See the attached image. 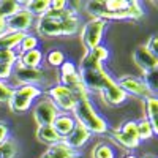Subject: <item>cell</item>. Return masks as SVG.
Returning a JSON list of instances; mask_svg holds the SVG:
<instances>
[{
	"label": "cell",
	"mask_w": 158,
	"mask_h": 158,
	"mask_svg": "<svg viewBox=\"0 0 158 158\" xmlns=\"http://www.w3.org/2000/svg\"><path fill=\"white\" fill-rule=\"evenodd\" d=\"M74 94L77 95V101H76V106H74L71 115L74 117L76 123L85 127L94 136L108 135L111 127H109L108 120L97 109L95 103L92 101V95L84 87L74 90Z\"/></svg>",
	"instance_id": "6da1fadb"
},
{
	"label": "cell",
	"mask_w": 158,
	"mask_h": 158,
	"mask_svg": "<svg viewBox=\"0 0 158 158\" xmlns=\"http://www.w3.org/2000/svg\"><path fill=\"white\" fill-rule=\"evenodd\" d=\"M81 15H74L68 19L56 21L41 16L35 21V35L38 38H59V36H73L81 30Z\"/></svg>",
	"instance_id": "7a4b0ae2"
},
{
	"label": "cell",
	"mask_w": 158,
	"mask_h": 158,
	"mask_svg": "<svg viewBox=\"0 0 158 158\" xmlns=\"http://www.w3.org/2000/svg\"><path fill=\"white\" fill-rule=\"evenodd\" d=\"M43 95L44 90L38 85H15L6 106L13 114H25L32 109L33 103Z\"/></svg>",
	"instance_id": "3957f363"
},
{
	"label": "cell",
	"mask_w": 158,
	"mask_h": 158,
	"mask_svg": "<svg viewBox=\"0 0 158 158\" xmlns=\"http://www.w3.org/2000/svg\"><path fill=\"white\" fill-rule=\"evenodd\" d=\"M81 82L89 94H101L111 82H114V76L106 70V67L101 68H87V70H77Z\"/></svg>",
	"instance_id": "277c9868"
},
{
	"label": "cell",
	"mask_w": 158,
	"mask_h": 158,
	"mask_svg": "<svg viewBox=\"0 0 158 158\" xmlns=\"http://www.w3.org/2000/svg\"><path fill=\"white\" fill-rule=\"evenodd\" d=\"M108 25H109V22L95 19V18H90L85 24L81 25L79 38H81V43L85 51H90V49L103 44V36L108 30Z\"/></svg>",
	"instance_id": "5b68a950"
},
{
	"label": "cell",
	"mask_w": 158,
	"mask_h": 158,
	"mask_svg": "<svg viewBox=\"0 0 158 158\" xmlns=\"http://www.w3.org/2000/svg\"><path fill=\"white\" fill-rule=\"evenodd\" d=\"M46 95L52 100V103L57 106V109L65 114H71L77 101V95L74 94V90L67 85H62L60 82L52 84L48 89Z\"/></svg>",
	"instance_id": "8992f818"
},
{
	"label": "cell",
	"mask_w": 158,
	"mask_h": 158,
	"mask_svg": "<svg viewBox=\"0 0 158 158\" xmlns=\"http://www.w3.org/2000/svg\"><path fill=\"white\" fill-rule=\"evenodd\" d=\"M46 73L48 71L44 67L30 68V67H24L16 60L15 68H13V76H11V79H15L13 85H38L43 89Z\"/></svg>",
	"instance_id": "52a82bcc"
},
{
	"label": "cell",
	"mask_w": 158,
	"mask_h": 158,
	"mask_svg": "<svg viewBox=\"0 0 158 158\" xmlns=\"http://www.w3.org/2000/svg\"><path fill=\"white\" fill-rule=\"evenodd\" d=\"M59 114L60 111L57 109V106L52 103V100L46 94L43 97H40L32 106V117H33V122L36 123V128L52 125Z\"/></svg>",
	"instance_id": "ba28073f"
},
{
	"label": "cell",
	"mask_w": 158,
	"mask_h": 158,
	"mask_svg": "<svg viewBox=\"0 0 158 158\" xmlns=\"http://www.w3.org/2000/svg\"><path fill=\"white\" fill-rule=\"evenodd\" d=\"M115 82L128 97H135V98H139V100H144L147 97H153L150 94V90L146 87V84L142 82L141 76L120 74L118 77H115Z\"/></svg>",
	"instance_id": "9c48e42d"
},
{
	"label": "cell",
	"mask_w": 158,
	"mask_h": 158,
	"mask_svg": "<svg viewBox=\"0 0 158 158\" xmlns=\"http://www.w3.org/2000/svg\"><path fill=\"white\" fill-rule=\"evenodd\" d=\"M111 59V51L108 46L100 44L90 51H85L77 63V70H87V68H101L104 63Z\"/></svg>",
	"instance_id": "30bf717a"
},
{
	"label": "cell",
	"mask_w": 158,
	"mask_h": 158,
	"mask_svg": "<svg viewBox=\"0 0 158 158\" xmlns=\"http://www.w3.org/2000/svg\"><path fill=\"white\" fill-rule=\"evenodd\" d=\"M35 18L30 15L27 10L21 8L18 13L11 15L10 18L5 19V27L10 32H18V33H29L30 29L35 25Z\"/></svg>",
	"instance_id": "8fae6325"
},
{
	"label": "cell",
	"mask_w": 158,
	"mask_h": 158,
	"mask_svg": "<svg viewBox=\"0 0 158 158\" xmlns=\"http://www.w3.org/2000/svg\"><path fill=\"white\" fill-rule=\"evenodd\" d=\"M131 57H133L135 65L141 70V73H146V71L158 68V57L155 54H152V52L146 48V44L136 46Z\"/></svg>",
	"instance_id": "7c38bea8"
},
{
	"label": "cell",
	"mask_w": 158,
	"mask_h": 158,
	"mask_svg": "<svg viewBox=\"0 0 158 158\" xmlns=\"http://www.w3.org/2000/svg\"><path fill=\"white\" fill-rule=\"evenodd\" d=\"M92 138H94V135H92L85 127L76 123V127L73 128V131L63 139V142L67 144L68 147H71L73 150L79 152V150H82L87 144L92 141Z\"/></svg>",
	"instance_id": "4fadbf2b"
},
{
	"label": "cell",
	"mask_w": 158,
	"mask_h": 158,
	"mask_svg": "<svg viewBox=\"0 0 158 158\" xmlns=\"http://www.w3.org/2000/svg\"><path fill=\"white\" fill-rule=\"evenodd\" d=\"M100 97H101V100L106 103L108 106H111V108H120V106H123V104L128 103V98H130L125 92L117 85L115 79H114V82H111L106 89L101 92Z\"/></svg>",
	"instance_id": "5bb4252c"
},
{
	"label": "cell",
	"mask_w": 158,
	"mask_h": 158,
	"mask_svg": "<svg viewBox=\"0 0 158 158\" xmlns=\"http://www.w3.org/2000/svg\"><path fill=\"white\" fill-rule=\"evenodd\" d=\"M108 136H109L111 142H114L115 146H117L118 149H122L125 153L133 152V150H136V149L141 146V142H139L138 139H131V138L125 136L123 133H120V130H118V128L109 130V131H108Z\"/></svg>",
	"instance_id": "9a60e30c"
},
{
	"label": "cell",
	"mask_w": 158,
	"mask_h": 158,
	"mask_svg": "<svg viewBox=\"0 0 158 158\" xmlns=\"http://www.w3.org/2000/svg\"><path fill=\"white\" fill-rule=\"evenodd\" d=\"M76 155H81V152H76L71 147H68L67 144L63 142V139L54 146H49L46 149V152L41 153L40 158H73Z\"/></svg>",
	"instance_id": "2e32d148"
},
{
	"label": "cell",
	"mask_w": 158,
	"mask_h": 158,
	"mask_svg": "<svg viewBox=\"0 0 158 158\" xmlns=\"http://www.w3.org/2000/svg\"><path fill=\"white\" fill-rule=\"evenodd\" d=\"M52 127H54V130L57 131V135L62 139H65L73 131V128L76 127V120H74V117L71 114L60 112L56 117V120H54V123H52Z\"/></svg>",
	"instance_id": "e0dca14e"
},
{
	"label": "cell",
	"mask_w": 158,
	"mask_h": 158,
	"mask_svg": "<svg viewBox=\"0 0 158 158\" xmlns=\"http://www.w3.org/2000/svg\"><path fill=\"white\" fill-rule=\"evenodd\" d=\"M141 101H142V108H144V118H147L150 122L155 133L158 135V98L147 97Z\"/></svg>",
	"instance_id": "ac0fdd59"
},
{
	"label": "cell",
	"mask_w": 158,
	"mask_h": 158,
	"mask_svg": "<svg viewBox=\"0 0 158 158\" xmlns=\"http://www.w3.org/2000/svg\"><path fill=\"white\" fill-rule=\"evenodd\" d=\"M18 62L24 67H30V68H38V67H43V62H44V52L41 49H32L27 52H21L18 54Z\"/></svg>",
	"instance_id": "d6986e66"
},
{
	"label": "cell",
	"mask_w": 158,
	"mask_h": 158,
	"mask_svg": "<svg viewBox=\"0 0 158 158\" xmlns=\"http://www.w3.org/2000/svg\"><path fill=\"white\" fill-rule=\"evenodd\" d=\"M38 142L41 144H46V146H54V144L60 142L62 138L57 135V131L54 130V127L52 125H48V127H38L36 128V133H35Z\"/></svg>",
	"instance_id": "ffe728a7"
},
{
	"label": "cell",
	"mask_w": 158,
	"mask_h": 158,
	"mask_svg": "<svg viewBox=\"0 0 158 158\" xmlns=\"http://www.w3.org/2000/svg\"><path fill=\"white\" fill-rule=\"evenodd\" d=\"M49 6H51V0H29V2H22V8L27 10L35 19L44 16L49 11Z\"/></svg>",
	"instance_id": "44dd1931"
},
{
	"label": "cell",
	"mask_w": 158,
	"mask_h": 158,
	"mask_svg": "<svg viewBox=\"0 0 158 158\" xmlns=\"http://www.w3.org/2000/svg\"><path fill=\"white\" fill-rule=\"evenodd\" d=\"M25 33H18V32H10L5 30L2 35H0V49H11V51H16L22 41Z\"/></svg>",
	"instance_id": "7402d4cb"
},
{
	"label": "cell",
	"mask_w": 158,
	"mask_h": 158,
	"mask_svg": "<svg viewBox=\"0 0 158 158\" xmlns=\"http://www.w3.org/2000/svg\"><path fill=\"white\" fill-rule=\"evenodd\" d=\"M67 54H65V51H62L60 48H51L46 54H44V62L48 67L51 68H56L59 70L62 65L65 63V60H67Z\"/></svg>",
	"instance_id": "603a6c76"
},
{
	"label": "cell",
	"mask_w": 158,
	"mask_h": 158,
	"mask_svg": "<svg viewBox=\"0 0 158 158\" xmlns=\"http://www.w3.org/2000/svg\"><path fill=\"white\" fill-rule=\"evenodd\" d=\"M136 130H138V138L139 141H150L152 138L156 136L153 127L150 125V122L147 120V118H139V120H136Z\"/></svg>",
	"instance_id": "cb8c5ba5"
},
{
	"label": "cell",
	"mask_w": 158,
	"mask_h": 158,
	"mask_svg": "<svg viewBox=\"0 0 158 158\" xmlns=\"http://www.w3.org/2000/svg\"><path fill=\"white\" fill-rule=\"evenodd\" d=\"M92 158H117L115 149L109 142L101 141V142L95 144V147L92 149Z\"/></svg>",
	"instance_id": "d4e9b609"
},
{
	"label": "cell",
	"mask_w": 158,
	"mask_h": 158,
	"mask_svg": "<svg viewBox=\"0 0 158 158\" xmlns=\"http://www.w3.org/2000/svg\"><path fill=\"white\" fill-rule=\"evenodd\" d=\"M18 153H19V142L13 136L0 146V158H16Z\"/></svg>",
	"instance_id": "484cf974"
},
{
	"label": "cell",
	"mask_w": 158,
	"mask_h": 158,
	"mask_svg": "<svg viewBox=\"0 0 158 158\" xmlns=\"http://www.w3.org/2000/svg\"><path fill=\"white\" fill-rule=\"evenodd\" d=\"M141 79H142V82L146 84V87L150 90V94L153 97H156V92H158V70H150V71L142 73Z\"/></svg>",
	"instance_id": "4316f807"
},
{
	"label": "cell",
	"mask_w": 158,
	"mask_h": 158,
	"mask_svg": "<svg viewBox=\"0 0 158 158\" xmlns=\"http://www.w3.org/2000/svg\"><path fill=\"white\" fill-rule=\"evenodd\" d=\"M40 48V38L35 35V33H25L22 41L18 48V54H21V52H27V51H32V49H38Z\"/></svg>",
	"instance_id": "83f0119b"
},
{
	"label": "cell",
	"mask_w": 158,
	"mask_h": 158,
	"mask_svg": "<svg viewBox=\"0 0 158 158\" xmlns=\"http://www.w3.org/2000/svg\"><path fill=\"white\" fill-rule=\"evenodd\" d=\"M22 8V2H16V0H0V15L5 19L10 18L11 15L18 13Z\"/></svg>",
	"instance_id": "f1b7e54d"
},
{
	"label": "cell",
	"mask_w": 158,
	"mask_h": 158,
	"mask_svg": "<svg viewBox=\"0 0 158 158\" xmlns=\"http://www.w3.org/2000/svg\"><path fill=\"white\" fill-rule=\"evenodd\" d=\"M128 16L130 19H133V21H138L141 19L144 15H146V11H144V6L141 2H138V0H128Z\"/></svg>",
	"instance_id": "f546056e"
},
{
	"label": "cell",
	"mask_w": 158,
	"mask_h": 158,
	"mask_svg": "<svg viewBox=\"0 0 158 158\" xmlns=\"http://www.w3.org/2000/svg\"><path fill=\"white\" fill-rule=\"evenodd\" d=\"M118 130H120V133H123L125 136L139 141V138H138V130H136V120H133V118L125 120L120 127H118ZM139 142H141V141H139Z\"/></svg>",
	"instance_id": "4dcf8cb0"
},
{
	"label": "cell",
	"mask_w": 158,
	"mask_h": 158,
	"mask_svg": "<svg viewBox=\"0 0 158 158\" xmlns=\"http://www.w3.org/2000/svg\"><path fill=\"white\" fill-rule=\"evenodd\" d=\"M13 85L11 82H5V81H0V106H5L8 104L10 98H11V94H13Z\"/></svg>",
	"instance_id": "1f68e13d"
},
{
	"label": "cell",
	"mask_w": 158,
	"mask_h": 158,
	"mask_svg": "<svg viewBox=\"0 0 158 158\" xmlns=\"http://www.w3.org/2000/svg\"><path fill=\"white\" fill-rule=\"evenodd\" d=\"M18 60V52L11 49H0V63H11L15 65Z\"/></svg>",
	"instance_id": "d6a6232c"
},
{
	"label": "cell",
	"mask_w": 158,
	"mask_h": 158,
	"mask_svg": "<svg viewBox=\"0 0 158 158\" xmlns=\"http://www.w3.org/2000/svg\"><path fill=\"white\" fill-rule=\"evenodd\" d=\"M76 71H77V65H76L73 60H70V59L65 60V63H63L62 67L57 70L59 76H63V74H71V73H76Z\"/></svg>",
	"instance_id": "836d02e7"
},
{
	"label": "cell",
	"mask_w": 158,
	"mask_h": 158,
	"mask_svg": "<svg viewBox=\"0 0 158 158\" xmlns=\"http://www.w3.org/2000/svg\"><path fill=\"white\" fill-rule=\"evenodd\" d=\"M13 68H15V65L11 63H0V81L10 82L13 76Z\"/></svg>",
	"instance_id": "e575fe53"
},
{
	"label": "cell",
	"mask_w": 158,
	"mask_h": 158,
	"mask_svg": "<svg viewBox=\"0 0 158 158\" xmlns=\"http://www.w3.org/2000/svg\"><path fill=\"white\" fill-rule=\"evenodd\" d=\"M11 138V127L6 120H0V146Z\"/></svg>",
	"instance_id": "d590c367"
},
{
	"label": "cell",
	"mask_w": 158,
	"mask_h": 158,
	"mask_svg": "<svg viewBox=\"0 0 158 158\" xmlns=\"http://www.w3.org/2000/svg\"><path fill=\"white\" fill-rule=\"evenodd\" d=\"M146 48L152 52V54H155L158 57V36L156 35H152L149 38V41L146 43Z\"/></svg>",
	"instance_id": "8d00e7d4"
},
{
	"label": "cell",
	"mask_w": 158,
	"mask_h": 158,
	"mask_svg": "<svg viewBox=\"0 0 158 158\" xmlns=\"http://www.w3.org/2000/svg\"><path fill=\"white\" fill-rule=\"evenodd\" d=\"M67 8H68V2H67V0H51L49 10H52V11H63Z\"/></svg>",
	"instance_id": "74e56055"
},
{
	"label": "cell",
	"mask_w": 158,
	"mask_h": 158,
	"mask_svg": "<svg viewBox=\"0 0 158 158\" xmlns=\"http://www.w3.org/2000/svg\"><path fill=\"white\" fill-rule=\"evenodd\" d=\"M5 30H6V27H5V18L0 15V35H2Z\"/></svg>",
	"instance_id": "f35d334b"
},
{
	"label": "cell",
	"mask_w": 158,
	"mask_h": 158,
	"mask_svg": "<svg viewBox=\"0 0 158 158\" xmlns=\"http://www.w3.org/2000/svg\"><path fill=\"white\" fill-rule=\"evenodd\" d=\"M122 158H138V155H136V153H133V152H128V153H123V155H122Z\"/></svg>",
	"instance_id": "ab89813d"
},
{
	"label": "cell",
	"mask_w": 158,
	"mask_h": 158,
	"mask_svg": "<svg viewBox=\"0 0 158 158\" xmlns=\"http://www.w3.org/2000/svg\"><path fill=\"white\" fill-rule=\"evenodd\" d=\"M142 158H156V156H155V155H150V153H149V155H144Z\"/></svg>",
	"instance_id": "60d3db41"
},
{
	"label": "cell",
	"mask_w": 158,
	"mask_h": 158,
	"mask_svg": "<svg viewBox=\"0 0 158 158\" xmlns=\"http://www.w3.org/2000/svg\"><path fill=\"white\" fill-rule=\"evenodd\" d=\"M73 158H82V153H81V155H76V156H73Z\"/></svg>",
	"instance_id": "b9f144b4"
}]
</instances>
